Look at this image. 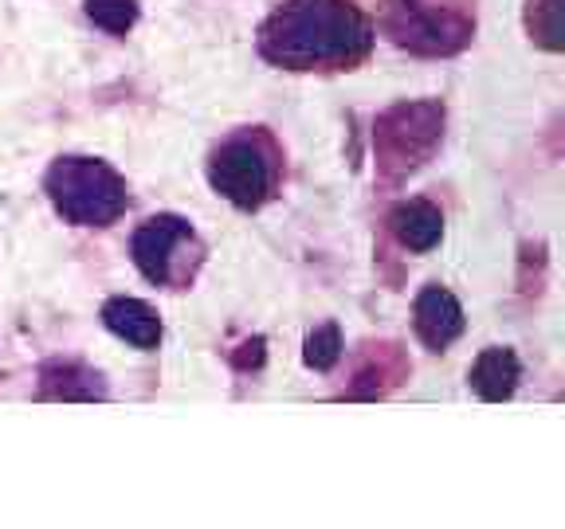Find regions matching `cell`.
Wrapping results in <instances>:
<instances>
[{"label":"cell","mask_w":565,"mask_h":529,"mask_svg":"<svg viewBox=\"0 0 565 529\" xmlns=\"http://www.w3.org/2000/svg\"><path fill=\"white\" fill-rule=\"evenodd\" d=\"M130 256L146 282L181 291V287H189V282L196 279V271H201L204 244L185 216L158 212V216H150V220L134 231Z\"/></svg>","instance_id":"5"},{"label":"cell","mask_w":565,"mask_h":529,"mask_svg":"<svg viewBox=\"0 0 565 529\" xmlns=\"http://www.w3.org/2000/svg\"><path fill=\"white\" fill-rule=\"evenodd\" d=\"M381 32L397 47L416 55H456L468 47L476 20L440 0H385Z\"/></svg>","instance_id":"6"},{"label":"cell","mask_w":565,"mask_h":529,"mask_svg":"<svg viewBox=\"0 0 565 529\" xmlns=\"http://www.w3.org/2000/svg\"><path fill=\"white\" fill-rule=\"evenodd\" d=\"M302 361H307V369L318 373L334 369L342 361V330L334 322H322V326L310 330L307 342H302Z\"/></svg>","instance_id":"13"},{"label":"cell","mask_w":565,"mask_h":529,"mask_svg":"<svg viewBox=\"0 0 565 529\" xmlns=\"http://www.w3.org/2000/svg\"><path fill=\"white\" fill-rule=\"evenodd\" d=\"M209 185L216 196L239 212H256L271 201L275 193V173H279V153L275 141L264 130H244L232 133L209 153Z\"/></svg>","instance_id":"4"},{"label":"cell","mask_w":565,"mask_h":529,"mask_svg":"<svg viewBox=\"0 0 565 529\" xmlns=\"http://www.w3.org/2000/svg\"><path fill=\"white\" fill-rule=\"evenodd\" d=\"M526 32L542 52H562V0H526Z\"/></svg>","instance_id":"12"},{"label":"cell","mask_w":565,"mask_h":529,"mask_svg":"<svg viewBox=\"0 0 565 529\" xmlns=\"http://www.w3.org/2000/svg\"><path fill=\"white\" fill-rule=\"evenodd\" d=\"M468 326V317H463V306L459 299L448 291V287H424L413 302V330L424 345L433 353H444L459 334Z\"/></svg>","instance_id":"7"},{"label":"cell","mask_w":565,"mask_h":529,"mask_svg":"<svg viewBox=\"0 0 565 529\" xmlns=\"http://www.w3.org/2000/svg\"><path fill=\"white\" fill-rule=\"evenodd\" d=\"M373 52V24L350 0H287L259 24V55L282 71H350Z\"/></svg>","instance_id":"1"},{"label":"cell","mask_w":565,"mask_h":529,"mask_svg":"<svg viewBox=\"0 0 565 529\" xmlns=\"http://www.w3.org/2000/svg\"><path fill=\"white\" fill-rule=\"evenodd\" d=\"M444 141V102L416 98V102L388 106L373 126V150H377V173L388 185L413 176L420 165L433 161Z\"/></svg>","instance_id":"3"},{"label":"cell","mask_w":565,"mask_h":529,"mask_svg":"<svg viewBox=\"0 0 565 529\" xmlns=\"http://www.w3.org/2000/svg\"><path fill=\"white\" fill-rule=\"evenodd\" d=\"M103 326L110 330L118 342L134 345V349H158L161 345V317L150 302H141V299H126V294L106 299Z\"/></svg>","instance_id":"8"},{"label":"cell","mask_w":565,"mask_h":529,"mask_svg":"<svg viewBox=\"0 0 565 529\" xmlns=\"http://www.w3.org/2000/svg\"><path fill=\"white\" fill-rule=\"evenodd\" d=\"M40 400H106V380L83 361H47L40 369Z\"/></svg>","instance_id":"11"},{"label":"cell","mask_w":565,"mask_h":529,"mask_svg":"<svg viewBox=\"0 0 565 529\" xmlns=\"http://www.w3.org/2000/svg\"><path fill=\"white\" fill-rule=\"evenodd\" d=\"M519 377H522V365H519V357H514V349H507V345L483 349L468 369L471 392H476L479 400H487V404L511 400L514 388H519Z\"/></svg>","instance_id":"10"},{"label":"cell","mask_w":565,"mask_h":529,"mask_svg":"<svg viewBox=\"0 0 565 529\" xmlns=\"http://www.w3.org/2000/svg\"><path fill=\"white\" fill-rule=\"evenodd\" d=\"M388 231H393V239L405 251L424 256V251H433L444 239V212L433 201H420V196L416 201H401L397 208L388 212Z\"/></svg>","instance_id":"9"},{"label":"cell","mask_w":565,"mask_h":529,"mask_svg":"<svg viewBox=\"0 0 565 529\" xmlns=\"http://www.w3.org/2000/svg\"><path fill=\"white\" fill-rule=\"evenodd\" d=\"M264 357H267V342L264 337H252V342L239 345V353H232V365H236L239 373H247V369H259Z\"/></svg>","instance_id":"15"},{"label":"cell","mask_w":565,"mask_h":529,"mask_svg":"<svg viewBox=\"0 0 565 529\" xmlns=\"http://www.w3.org/2000/svg\"><path fill=\"white\" fill-rule=\"evenodd\" d=\"M83 12L110 35H126L138 24V0H83Z\"/></svg>","instance_id":"14"},{"label":"cell","mask_w":565,"mask_h":529,"mask_svg":"<svg viewBox=\"0 0 565 529\" xmlns=\"http://www.w3.org/2000/svg\"><path fill=\"white\" fill-rule=\"evenodd\" d=\"M44 193L75 228H110L130 208L126 176L103 158H60L47 169Z\"/></svg>","instance_id":"2"}]
</instances>
